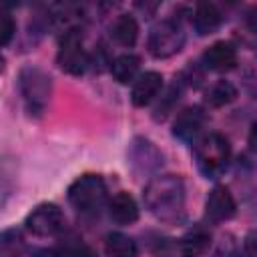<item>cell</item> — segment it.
<instances>
[{
  "label": "cell",
  "instance_id": "44dd1931",
  "mask_svg": "<svg viewBox=\"0 0 257 257\" xmlns=\"http://www.w3.org/2000/svg\"><path fill=\"white\" fill-rule=\"evenodd\" d=\"M20 233L16 229L2 233V253L4 257H16V247H20Z\"/></svg>",
  "mask_w": 257,
  "mask_h": 257
},
{
  "label": "cell",
  "instance_id": "4fadbf2b",
  "mask_svg": "<svg viewBox=\"0 0 257 257\" xmlns=\"http://www.w3.org/2000/svg\"><path fill=\"white\" fill-rule=\"evenodd\" d=\"M108 215H110V219H112L114 223H118V225H131V223H135V221L139 219L137 201H135L128 193L120 191V193H116V195L108 201Z\"/></svg>",
  "mask_w": 257,
  "mask_h": 257
},
{
  "label": "cell",
  "instance_id": "7a4b0ae2",
  "mask_svg": "<svg viewBox=\"0 0 257 257\" xmlns=\"http://www.w3.org/2000/svg\"><path fill=\"white\" fill-rule=\"evenodd\" d=\"M18 88L26 104V110L34 116H42L52 94L50 74L36 64H26L18 72Z\"/></svg>",
  "mask_w": 257,
  "mask_h": 257
},
{
  "label": "cell",
  "instance_id": "7402d4cb",
  "mask_svg": "<svg viewBox=\"0 0 257 257\" xmlns=\"http://www.w3.org/2000/svg\"><path fill=\"white\" fill-rule=\"evenodd\" d=\"M243 255L257 257V231H249L243 239Z\"/></svg>",
  "mask_w": 257,
  "mask_h": 257
},
{
  "label": "cell",
  "instance_id": "2e32d148",
  "mask_svg": "<svg viewBox=\"0 0 257 257\" xmlns=\"http://www.w3.org/2000/svg\"><path fill=\"white\" fill-rule=\"evenodd\" d=\"M209 245H211V235L203 229H195L181 239L179 253L181 257H199L209 249Z\"/></svg>",
  "mask_w": 257,
  "mask_h": 257
},
{
  "label": "cell",
  "instance_id": "8992f818",
  "mask_svg": "<svg viewBox=\"0 0 257 257\" xmlns=\"http://www.w3.org/2000/svg\"><path fill=\"white\" fill-rule=\"evenodd\" d=\"M56 62L64 72L74 74V76L82 74L86 70V66L90 64V58L82 48V34L78 32V28L66 30L64 36L60 38Z\"/></svg>",
  "mask_w": 257,
  "mask_h": 257
},
{
  "label": "cell",
  "instance_id": "6da1fadb",
  "mask_svg": "<svg viewBox=\"0 0 257 257\" xmlns=\"http://www.w3.org/2000/svg\"><path fill=\"white\" fill-rule=\"evenodd\" d=\"M147 209L161 221H179L185 213V183L175 175H161L147 183L143 193Z\"/></svg>",
  "mask_w": 257,
  "mask_h": 257
},
{
  "label": "cell",
  "instance_id": "ac0fdd59",
  "mask_svg": "<svg viewBox=\"0 0 257 257\" xmlns=\"http://www.w3.org/2000/svg\"><path fill=\"white\" fill-rule=\"evenodd\" d=\"M139 66H141V58H139L137 54L126 52V54H120V56H116V58L112 60L110 72H112V76H114L120 84H126V82H131V80L137 76Z\"/></svg>",
  "mask_w": 257,
  "mask_h": 257
},
{
  "label": "cell",
  "instance_id": "ffe728a7",
  "mask_svg": "<svg viewBox=\"0 0 257 257\" xmlns=\"http://www.w3.org/2000/svg\"><path fill=\"white\" fill-rule=\"evenodd\" d=\"M16 32V22L14 18L8 14V12H2L0 14V44L2 46H8L12 36Z\"/></svg>",
  "mask_w": 257,
  "mask_h": 257
},
{
  "label": "cell",
  "instance_id": "5bb4252c",
  "mask_svg": "<svg viewBox=\"0 0 257 257\" xmlns=\"http://www.w3.org/2000/svg\"><path fill=\"white\" fill-rule=\"evenodd\" d=\"M221 22H223V14L213 2H199L195 6L193 26H195L197 34H201V36L211 34L221 26Z\"/></svg>",
  "mask_w": 257,
  "mask_h": 257
},
{
  "label": "cell",
  "instance_id": "5b68a950",
  "mask_svg": "<svg viewBox=\"0 0 257 257\" xmlns=\"http://www.w3.org/2000/svg\"><path fill=\"white\" fill-rule=\"evenodd\" d=\"M185 44V32L175 20H163L149 32L147 48L155 58H169L177 54Z\"/></svg>",
  "mask_w": 257,
  "mask_h": 257
},
{
  "label": "cell",
  "instance_id": "8fae6325",
  "mask_svg": "<svg viewBox=\"0 0 257 257\" xmlns=\"http://www.w3.org/2000/svg\"><path fill=\"white\" fill-rule=\"evenodd\" d=\"M203 62H205V66H209L215 72H229L237 64V50L231 42L219 40L205 50Z\"/></svg>",
  "mask_w": 257,
  "mask_h": 257
},
{
  "label": "cell",
  "instance_id": "3957f363",
  "mask_svg": "<svg viewBox=\"0 0 257 257\" xmlns=\"http://www.w3.org/2000/svg\"><path fill=\"white\" fill-rule=\"evenodd\" d=\"M195 159L199 171L207 179H217L229 165L231 147L229 141L219 133H209L195 145Z\"/></svg>",
  "mask_w": 257,
  "mask_h": 257
},
{
  "label": "cell",
  "instance_id": "d6986e66",
  "mask_svg": "<svg viewBox=\"0 0 257 257\" xmlns=\"http://www.w3.org/2000/svg\"><path fill=\"white\" fill-rule=\"evenodd\" d=\"M235 96H237L235 86H233L229 80H219V82H215V84L207 90L205 100H207V104H211V106H225V104H229L231 100H235Z\"/></svg>",
  "mask_w": 257,
  "mask_h": 257
},
{
  "label": "cell",
  "instance_id": "7c38bea8",
  "mask_svg": "<svg viewBox=\"0 0 257 257\" xmlns=\"http://www.w3.org/2000/svg\"><path fill=\"white\" fill-rule=\"evenodd\" d=\"M163 86V76L161 72L157 70H149L145 74H141L135 84H133V90H131V100L135 106H145L149 104L161 90Z\"/></svg>",
  "mask_w": 257,
  "mask_h": 257
},
{
  "label": "cell",
  "instance_id": "277c9868",
  "mask_svg": "<svg viewBox=\"0 0 257 257\" xmlns=\"http://www.w3.org/2000/svg\"><path fill=\"white\" fill-rule=\"evenodd\" d=\"M68 203L78 213H96L106 201V185L98 175H82L68 187Z\"/></svg>",
  "mask_w": 257,
  "mask_h": 257
},
{
  "label": "cell",
  "instance_id": "9a60e30c",
  "mask_svg": "<svg viewBox=\"0 0 257 257\" xmlns=\"http://www.w3.org/2000/svg\"><path fill=\"white\" fill-rule=\"evenodd\" d=\"M104 253L108 257H137L139 249L133 237L114 231V233H108L104 239Z\"/></svg>",
  "mask_w": 257,
  "mask_h": 257
},
{
  "label": "cell",
  "instance_id": "e0dca14e",
  "mask_svg": "<svg viewBox=\"0 0 257 257\" xmlns=\"http://www.w3.org/2000/svg\"><path fill=\"white\" fill-rule=\"evenodd\" d=\"M110 30H112V38L120 46H133L139 38V24L131 14H120Z\"/></svg>",
  "mask_w": 257,
  "mask_h": 257
},
{
  "label": "cell",
  "instance_id": "ba28073f",
  "mask_svg": "<svg viewBox=\"0 0 257 257\" xmlns=\"http://www.w3.org/2000/svg\"><path fill=\"white\" fill-rule=\"evenodd\" d=\"M235 211H237V203L227 187L211 189V193L207 195V201H205V213L211 221H215V223L229 221L235 215Z\"/></svg>",
  "mask_w": 257,
  "mask_h": 257
},
{
  "label": "cell",
  "instance_id": "603a6c76",
  "mask_svg": "<svg viewBox=\"0 0 257 257\" xmlns=\"http://www.w3.org/2000/svg\"><path fill=\"white\" fill-rule=\"evenodd\" d=\"M32 257H64V255H62L58 249H48V247H44V249L34 251Z\"/></svg>",
  "mask_w": 257,
  "mask_h": 257
},
{
  "label": "cell",
  "instance_id": "cb8c5ba5",
  "mask_svg": "<svg viewBox=\"0 0 257 257\" xmlns=\"http://www.w3.org/2000/svg\"><path fill=\"white\" fill-rule=\"evenodd\" d=\"M249 147L253 153H257V122H253L251 131H249Z\"/></svg>",
  "mask_w": 257,
  "mask_h": 257
},
{
  "label": "cell",
  "instance_id": "52a82bcc",
  "mask_svg": "<svg viewBox=\"0 0 257 257\" xmlns=\"http://www.w3.org/2000/svg\"><path fill=\"white\" fill-rule=\"evenodd\" d=\"M24 225H26V229L32 235L52 237V235H56V233L62 231V227H64V215L58 209V205H54V203H42L36 209H32V213L26 217Z\"/></svg>",
  "mask_w": 257,
  "mask_h": 257
},
{
  "label": "cell",
  "instance_id": "30bf717a",
  "mask_svg": "<svg viewBox=\"0 0 257 257\" xmlns=\"http://www.w3.org/2000/svg\"><path fill=\"white\" fill-rule=\"evenodd\" d=\"M131 167L135 169V173H149L155 171L157 167H161L163 157L157 151V147L153 143H149L147 139H135V143L131 145Z\"/></svg>",
  "mask_w": 257,
  "mask_h": 257
},
{
  "label": "cell",
  "instance_id": "9c48e42d",
  "mask_svg": "<svg viewBox=\"0 0 257 257\" xmlns=\"http://www.w3.org/2000/svg\"><path fill=\"white\" fill-rule=\"evenodd\" d=\"M203 122H205L203 108L201 106H187L177 114V118L173 122V135L183 143H193L203 128Z\"/></svg>",
  "mask_w": 257,
  "mask_h": 257
}]
</instances>
